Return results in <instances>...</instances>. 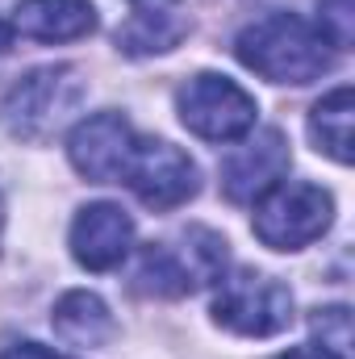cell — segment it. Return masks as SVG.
I'll list each match as a JSON object with an SVG mask.
<instances>
[{
	"label": "cell",
	"instance_id": "obj_15",
	"mask_svg": "<svg viewBox=\"0 0 355 359\" xmlns=\"http://www.w3.org/2000/svg\"><path fill=\"white\" fill-rule=\"evenodd\" d=\"M309 326L322 334V347L347 355V347H351V313H347L343 305H335V309H318V313L309 318Z\"/></svg>",
	"mask_w": 355,
	"mask_h": 359
},
{
	"label": "cell",
	"instance_id": "obj_16",
	"mask_svg": "<svg viewBox=\"0 0 355 359\" xmlns=\"http://www.w3.org/2000/svg\"><path fill=\"white\" fill-rule=\"evenodd\" d=\"M134 17H155V21H172L180 8V0H130Z\"/></svg>",
	"mask_w": 355,
	"mask_h": 359
},
{
	"label": "cell",
	"instance_id": "obj_10",
	"mask_svg": "<svg viewBox=\"0 0 355 359\" xmlns=\"http://www.w3.org/2000/svg\"><path fill=\"white\" fill-rule=\"evenodd\" d=\"M288 172V142L280 130H264L260 138L234 147L222 163V192L234 205H255L272 184Z\"/></svg>",
	"mask_w": 355,
	"mask_h": 359
},
{
	"label": "cell",
	"instance_id": "obj_6",
	"mask_svg": "<svg viewBox=\"0 0 355 359\" xmlns=\"http://www.w3.org/2000/svg\"><path fill=\"white\" fill-rule=\"evenodd\" d=\"M180 121L205 142H239L255 130V96L226 76L201 72L176 92Z\"/></svg>",
	"mask_w": 355,
	"mask_h": 359
},
{
	"label": "cell",
	"instance_id": "obj_4",
	"mask_svg": "<svg viewBox=\"0 0 355 359\" xmlns=\"http://www.w3.org/2000/svg\"><path fill=\"white\" fill-rule=\"evenodd\" d=\"M330 217H335V201L326 188L305 180H280L255 201L251 230L272 251H297L322 238Z\"/></svg>",
	"mask_w": 355,
	"mask_h": 359
},
{
	"label": "cell",
	"instance_id": "obj_19",
	"mask_svg": "<svg viewBox=\"0 0 355 359\" xmlns=\"http://www.w3.org/2000/svg\"><path fill=\"white\" fill-rule=\"evenodd\" d=\"M8 38H13V25L0 21V50H8Z\"/></svg>",
	"mask_w": 355,
	"mask_h": 359
},
{
	"label": "cell",
	"instance_id": "obj_5",
	"mask_svg": "<svg viewBox=\"0 0 355 359\" xmlns=\"http://www.w3.org/2000/svg\"><path fill=\"white\" fill-rule=\"evenodd\" d=\"M213 322L243 339H272L293 322V292L264 271L239 268L234 276L217 280Z\"/></svg>",
	"mask_w": 355,
	"mask_h": 359
},
{
	"label": "cell",
	"instance_id": "obj_1",
	"mask_svg": "<svg viewBox=\"0 0 355 359\" xmlns=\"http://www.w3.org/2000/svg\"><path fill=\"white\" fill-rule=\"evenodd\" d=\"M243 67L272 84H309L330 72V42L297 13H267L234 38Z\"/></svg>",
	"mask_w": 355,
	"mask_h": 359
},
{
	"label": "cell",
	"instance_id": "obj_17",
	"mask_svg": "<svg viewBox=\"0 0 355 359\" xmlns=\"http://www.w3.org/2000/svg\"><path fill=\"white\" fill-rule=\"evenodd\" d=\"M0 359H67V355L46 351V347H38V343H17V347H4Z\"/></svg>",
	"mask_w": 355,
	"mask_h": 359
},
{
	"label": "cell",
	"instance_id": "obj_12",
	"mask_svg": "<svg viewBox=\"0 0 355 359\" xmlns=\"http://www.w3.org/2000/svg\"><path fill=\"white\" fill-rule=\"evenodd\" d=\"M51 322H55V334H59L63 343H72V347H105V343L113 339V330H117L109 305H105L96 292H84V288L59 297Z\"/></svg>",
	"mask_w": 355,
	"mask_h": 359
},
{
	"label": "cell",
	"instance_id": "obj_7",
	"mask_svg": "<svg viewBox=\"0 0 355 359\" xmlns=\"http://www.w3.org/2000/svg\"><path fill=\"white\" fill-rule=\"evenodd\" d=\"M121 184L134 188V196L151 209H176L188 196H196L201 176H196V163L172 147L163 138H142L138 134V147H134V159H130V172Z\"/></svg>",
	"mask_w": 355,
	"mask_h": 359
},
{
	"label": "cell",
	"instance_id": "obj_11",
	"mask_svg": "<svg viewBox=\"0 0 355 359\" xmlns=\"http://www.w3.org/2000/svg\"><path fill=\"white\" fill-rule=\"evenodd\" d=\"M8 25L29 42H76L96 29V8L92 0H21Z\"/></svg>",
	"mask_w": 355,
	"mask_h": 359
},
{
	"label": "cell",
	"instance_id": "obj_8",
	"mask_svg": "<svg viewBox=\"0 0 355 359\" xmlns=\"http://www.w3.org/2000/svg\"><path fill=\"white\" fill-rule=\"evenodd\" d=\"M134 147H138V134L121 113H96L80 121L67 138L72 168L88 184H121L130 172Z\"/></svg>",
	"mask_w": 355,
	"mask_h": 359
},
{
	"label": "cell",
	"instance_id": "obj_14",
	"mask_svg": "<svg viewBox=\"0 0 355 359\" xmlns=\"http://www.w3.org/2000/svg\"><path fill=\"white\" fill-rule=\"evenodd\" d=\"M318 21H322V38L347 50L355 38V0H318Z\"/></svg>",
	"mask_w": 355,
	"mask_h": 359
},
{
	"label": "cell",
	"instance_id": "obj_20",
	"mask_svg": "<svg viewBox=\"0 0 355 359\" xmlns=\"http://www.w3.org/2000/svg\"><path fill=\"white\" fill-rule=\"evenodd\" d=\"M0 230H4V201H0Z\"/></svg>",
	"mask_w": 355,
	"mask_h": 359
},
{
	"label": "cell",
	"instance_id": "obj_13",
	"mask_svg": "<svg viewBox=\"0 0 355 359\" xmlns=\"http://www.w3.org/2000/svg\"><path fill=\"white\" fill-rule=\"evenodd\" d=\"M309 138L335 163H351V88L347 84H339L335 92H326L314 104V113H309Z\"/></svg>",
	"mask_w": 355,
	"mask_h": 359
},
{
	"label": "cell",
	"instance_id": "obj_3",
	"mask_svg": "<svg viewBox=\"0 0 355 359\" xmlns=\"http://www.w3.org/2000/svg\"><path fill=\"white\" fill-rule=\"evenodd\" d=\"M84 96H88V84L76 67H42V72H29L21 84H13V92L0 104V121L13 138L46 142L76 117Z\"/></svg>",
	"mask_w": 355,
	"mask_h": 359
},
{
	"label": "cell",
	"instance_id": "obj_9",
	"mask_svg": "<svg viewBox=\"0 0 355 359\" xmlns=\"http://www.w3.org/2000/svg\"><path fill=\"white\" fill-rule=\"evenodd\" d=\"M130 243H134V222L121 205L96 201L84 205L72 222V255L88 271H113L130 255Z\"/></svg>",
	"mask_w": 355,
	"mask_h": 359
},
{
	"label": "cell",
	"instance_id": "obj_18",
	"mask_svg": "<svg viewBox=\"0 0 355 359\" xmlns=\"http://www.w3.org/2000/svg\"><path fill=\"white\" fill-rule=\"evenodd\" d=\"M280 359H343V355L330 351V347H322V343H309V347H293V351H284Z\"/></svg>",
	"mask_w": 355,
	"mask_h": 359
},
{
	"label": "cell",
	"instance_id": "obj_2",
	"mask_svg": "<svg viewBox=\"0 0 355 359\" xmlns=\"http://www.w3.org/2000/svg\"><path fill=\"white\" fill-rule=\"evenodd\" d=\"M226 276V238L192 226L180 234V243H151L138 255L134 288L147 297H188L205 284H217Z\"/></svg>",
	"mask_w": 355,
	"mask_h": 359
}]
</instances>
